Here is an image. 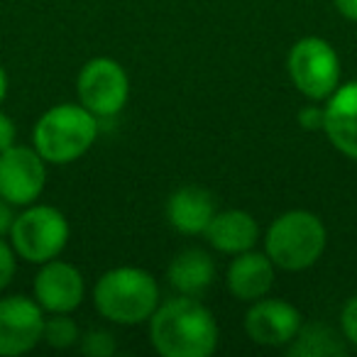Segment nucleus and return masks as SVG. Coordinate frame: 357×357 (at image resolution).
<instances>
[{"instance_id":"1","label":"nucleus","mask_w":357,"mask_h":357,"mask_svg":"<svg viewBox=\"0 0 357 357\" xmlns=\"http://www.w3.org/2000/svg\"><path fill=\"white\" fill-rule=\"evenodd\" d=\"M147 326L149 342L162 357H211L218 347V321L199 296L178 294L159 301Z\"/></svg>"},{"instance_id":"2","label":"nucleus","mask_w":357,"mask_h":357,"mask_svg":"<svg viewBox=\"0 0 357 357\" xmlns=\"http://www.w3.org/2000/svg\"><path fill=\"white\" fill-rule=\"evenodd\" d=\"M100 120L81 103H59L40 115L32 128V147L47 164H71L96 144Z\"/></svg>"},{"instance_id":"3","label":"nucleus","mask_w":357,"mask_h":357,"mask_svg":"<svg viewBox=\"0 0 357 357\" xmlns=\"http://www.w3.org/2000/svg\"><path fill=\"white\" fill-rule=\"evenodd\" d=\"M93 306L105 321L118 326H139L159 306V284L147 269H108L93 287Z\"/></svg>"},{"instance_id":"4","label":"nucleus","mask_w":357,"mask_h":357,"mask_svg":"<svg viewBox=\"0 0 357 357\" xmlns=\"http://www.w3.org/2000/svg\"><path fill=\"white\" fill-rule=\"evenodd\" d=\"M328 245V230L311 211H287L269 223L264 233V252L277 269L303 272L323 257Z\"/></svg>"},{"instance_id":"5","label":"nucleus","mask_w":357,"mask_h":357,"mask_svg":"<svg viewBox=\"0 0 357 357\" xmlns=\"http://www.w3.org/2000/svg\"><path fill=\"white\" fill-rule=\"evenodd\" d=\"M69 220L59 208L47 204H30L15 215L10 228V245L20 259L45 264L61 257L69 245Z\"/></svg>"},{"instance_id":"6","label":"nucleus","mask_w":357,"mask_h":357,"mask_svg":"<svg viewBox=\"0 0 357 357\" xmlns=\"http://www.w3.org/2000/svg\"><path fill=\"white\" fill-rule=\"evenodd\" d=\"M287 71L294 89L313 103H326L340 86V56L323 37H301L289 50Z\"/></svg>"},{"instance_id":"7","label":"nucleus","mask_w":357,"mask_h":357,"mask_svg":"<svg viewBox=\"0 0 357 357\" xmlns=\"http://www.w3.org/2000/svg\"><path fill=\"white\" fill-rule=\"evenodd\" d=\"M76 96L79 103L98 120L113 118L130 98L128 71L113 56H93L81 66L76 79Z\"/></svg>"},{"instance_id":"8","label":"nucleus","mask_w":357,"mask_h":357,"mask_svg":"<svg viewBox=\"0 0 357 357\" xmlns=\"http://www.w3.org/2000/svg\"><path fill=\"white\" fill-rule=\"evenodd\" d=\"M47 186V162L35 147L13 144L0 152V196L15 208L37 204Z\"/></svg>"},{"instance_id":"9","label":"nucleus","mask_w":357,"mask_h":357,"mask_svg":"<svg viewBox=\"0 0 357 357\" xmlns=\"http://www.w3.org/2000/svg\"><path fill=\"white\" fill-rule=\"evenodd\" d=\"M45 333V311L35 296L0 298V357H20L32 352L42 342Z\"/></svg>"},{"instance_id":"10","label":"nucleus","mask_w":357,"mask_h":357,"mask_svg":"<svg viewBox=\"0 0 357 357\" xmlns=\"http://www.w3.org/2000/svg\"><path fill=\"white\" fill-rule=\"evenodd\" d=\"M32 296L45 313H74L86 296L84 274L71 262L50 259L40 264V272L35 274Z\"/></svg>"},{"instance_id":"11","label":"nucleus","mask_w":357,"mask_h":357,"mask_svg":"<svg viewBox=\"0 0 357 357\" xmlns=\"http://www.w3.org/2000/svg\"><path fill=\"white\" fill-rule=\"evenodd\" d=\"M301 326V311L284 298H257L245 313V333L250 340L264 347H287Z\"/></svg>"},{"instance_id":"12","label":"nucleus","mask_w":357,"mask_h":357,"mask_svg":"<svg viewBox=\"0 0 357 357\" xmlns=\"http://www.w3.org/2000/svg\"><path fill=\"white\" fill-rule=\"evenodd\" d=\"M323 132L342 157L357 162V81L340 84L326 100Z\"/></svg>"},{"instance_id":"13","label":"nucleus","mask_w":357,"mask_h":357,"mask_svg":"<svg viewBox=\"0 0 357 357\" xmlns=\"http://www.w3.org/2000/svg\"><path fill=\"white\" fill-rule=\"evenodd\" d=\"M274 262L267 257V252L248 250L233 257L225 274V284L233 298L245 303H252L257 298H264L274 287Z\"/></svg>"},{"instance_id":"14","label":"nucleus","mask_w":357,"mask_h":357,"mask_svg":"<svg viewBox=\"0 0 357 357\" xmlns=\"http://www.w3.org/2000/svg\"><path fill=\"white\" fill-rule=\"evenodd\" d=\"M206 240L213 250L223 255H240L255 250L259 240V225L255 220V215H250L248 211H215L213 220L206 228Z\"/></svg>"},{"instance_id":"15","label":"nucleus","mask_w":357,"mask_h":357,"mask_svg":"<svg viewBox=\"0 0 357 357\" xmlns=\"http://www.w3.org/2000/svg\"><path fill=\"white\" fill-rule=\"evenodd\" d=\"M215 215L213 196L201 186H181L167 201V220L181 235L206 233Z\"/></svg>"},{"instance_id":"16","label":"nucleus","mask_w":357,"mask_h":357,"mask_svg":"<svg viewBox=\"0 0 357 357\" xmlns=\"http://www.w3.org/2000/svg\"><path fill=\"white\" fill-rule=\"evenodd\" d=\"M167 279L176 294L201 296L211 289L215 279V262L206 250L189 248L181 250L167 269Z\"/></svg>"},{"instance_id":"17","label":"nucleus","mask_w":357,"mask_h":357,"mask_svg":"<svg viewBox=\"0 0 357 357\" xmlns=\"http://www.w3.org/2000/svg\"><path fill=\"white\" fill-rule=\"evenodd\" d=\"M287 347L291 357H342L347 355L350 345L342 337V333H335L326 323H308V326H301V331Z\"/></svg>"},{"instance_id":"18","label":"nucleus","mask_w":357,"mask_h":357,"mask_svg":"<svg viewBox=\"0 0 357 357\" xmlns=\"http://www.w3.org/2000/svg\"><path fill=\"white\" fill-rule=\"evenodd\" d=\"M42 340L54 350H69L81 340L79 323L71 318V313H50V318H45Z\"/></svg>"},{"instance_id":"19","label":"nucleus","mask_w":357,"mask_h":357,"mask_svg":"<svg viewBox=\"0 0 357 357\" xmlns=\"http://www.w3.org/2000/svg\"><path fill=\"white\" fill-rule=\"evenodd\" d=\"M79 345L81 352L89 357H113L115 350H118L115 335L110 331H103V328H93V331L84 333Z\"/></svg>"},{"instance_id":"20","label":"nucleus","mask_w":357,"mask_h":357,"mask_svg":"<svg viewBox=\"0 0 357 357\" xmlns=\"http://www.w3.org/2000/svg\"><path fill=\"white\" fill-rule=\"evenodd\" d=\"M17 269V255L13 250L10 243H6V238H0V294L10 287L13 277Z\"/></svg>"},{"instance_id":"21","label":"nucleus","mask_w":357,"mask_h":357,"mask_svg":"<svg viewBox=\"0 0 357 357\" xmlns=\"http://www.w3.org/2000/svg\"><path fill=\"white\" fill-rule=\"evenodd\" d=\"M340 333L350 347H357V294L345 301L340 311Z\"/></svg>"},{"instance_id":"22","label":"nucleus","mask_w":357,"mask_h":357,"mask_svg":"<svg viewBox=\"0 0 357 357\" xmlns=\"http://www.w3.org/2000/svg\"><path fill=\"white\" fill-rule=\"evenodd\" d=\"M298 125L308 132H316V130H323L326 125V105H318V103H308L298 110Z\"/></svg>"},{"instance_id":"23","label":"nucleus","mask_w":357,"mask_h":357,"mask_svg":"<svg viewBox=\"0 0 357 357\" xmlns=\"http://www.w3.org/2000/svg\"><path fill=\"white\" fill-rule=\"evenodd\" d=\"M17 139V125L8 113L0 110V152H6L8 147H13Z\"/></svg>"},{"instance_id":"24","label":"nucleus","mask_w":357,"mask_h":357,"mask_svg":"<svg viewBox=\"0 0 357 357\" xmlns=\"http://www.w3.org/2000/svg\"><path fill=\"white\" fill-rule=\"evenodd\" d=\"M15 215H17L15 206L0 196V238L10 235V228H13V220H15Z\"/></svg>"},{"instance_id":"25","label":"nucleus","mask_w":357,"mask_h":357,"mask_svg":"<svg viewBox=\"0 0 357 357\" xmlns=\"http://www.w3.org/2000/svg\"><path fill=\"white\" fill-rule=\"evenodd\" d=\"M335 3V10L340 13L345 20L357 22V0H333Z\"/></svg>"},{"instance_id":"26","label":"nucleus","mask_w":357,"mask_h":357,"mask_svg":"<svg viewBox=\"0 0 357 357\" xmlns=\"http://www.w3.org/2000/svg\"><path fill=\"white\" fill-rule=\"evenodd\" d=\"M6 96H8V74L3 69V64H0V103L6 100Z\"/></svg>"}]
</instances>
